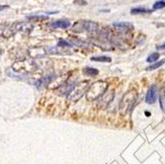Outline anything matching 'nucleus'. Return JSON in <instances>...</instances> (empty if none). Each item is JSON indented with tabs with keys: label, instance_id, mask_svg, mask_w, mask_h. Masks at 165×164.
I'll use <instances>...</instances> for the list:
<instances>
[{
	"label": "nucleus",
	"instance_id": "obj_11",
	"mask_svg": "<svg viewBox=\"0 0 165 164\" xmlns=\"http://www.w3.org/2000/svg\"><path fill=\"white\" fill-rule=\"evenodd\" d=\"M83 73L87 76H95L98 74V70L95 68H92V67H85L83 69Z\"/></svg>",
	"mask_w": 165,
	"mask_h": 164
},
{
	"label": "nucleus",
	"instance_id": "obj_7",
	"mask_svg": "<svg viewBox=\"0 0 165 164\" xmlns=\"http://www.w3.org/2000/svg\"><path fill=\"white\" fill-rule=\"evenodd\" d=\"M152 12H153V9H147V8H144V7H136V8H133L132 10H130V13H132L133 15L152 13Z\"/></svg>",
	"mask_w": 165,
	"mask_h": 164
},
{
	"label": "nucleus",
	"instance_id": "obj_1",
	"mask_svg": "<svg viewBox=\"0 0 165 164\" xmlns=\"http://www.w3.org/2000/svg\"><path fill=\"white\" fill-rule=\"evenodd\" d=\"M107 88H108V84L106 82H103V81L95 82L88 87L86 97L89 101L97 100L100 96L104 95L105 91L107 90Z\"/></svg>",
	"mask_w": 165,
	"mask_h": 164
},
{
	"label": "nucleus",
	"instance_id": "obj_13",
	"mask_svg": "<svg viewBox=\"0 0 165 164\" xmlns=\"http://www.w3.org/2000/svg\"><path fill=\"white\" fill-rule=\"evenodd\" d=\"M163 8H165V0H159V1H156L153 4V11Z\"/></svg>",
	"mask_w": 165,
	"mask_h": 164
},
{
	"label": "nucleus",
	"instance_id": "obj_5",
	"mask_svg": "<svg viewBox=\"0 0 165 164\" xmlns=\"http://www.w3.org/2000/svg\"><path fill=\"white\" fill-rule=\"evenodd\" d=\"M13 34H14V31L9 26H7L5 24L0 25V36L4 37V38H10V37L13 36Z\"/></svg>",
	"mask_w": 165,
	"mask_h": 164
},
{
	"label": "nucleus",
	"instance_id": "obj_18",
	"mask_svg": "<svg viewBox=\"0 0 165 164\" xmlns=\"http://www.w3.org/2000/svg\"><path fill=\"white\" fill-rule=\"evenodd\" d=\"M74 3H75V4H82V5H86V2H85V1H83V0H75V1H74Z\"/></svg>",
	"mask_w": 165,
	"mask_h": 164
},
{
	"label": "nucleus",
	"instance_id": "obj_17",
	"mask_svg": "<svg viewBox=\"0 0 165 164\" xmlns=\"http://www.w3.org/2000/svg\"><path fill=\"white\" fill-rule=\"evenodd\" d=\"M58 46H60V47H71V45L70 44H68L67 42H65V41H60V43H58Z\"/></svg>",
	"mask_w": 165,
	"mask_h": 164
},
{
	"label": "nucleus",
	"instance_id": "obj_19",
	"mask_svg": "<svg viewBox=\"0 0 165 164\" xmlns=\"http://www.w3.org/2000/svg\"><path fill=\"white\" fill-rule=\"evenodd\" d=\"M156 49H159V51H163V49H165V43L162 45H159V46H156Z\"/></svg>",
	"mask_w": 165,
	"mask_h": 164
},
{
	"label": "nucleus",
	"instance_id": "obj_14",
	"mask_svg": "<svg viewBox=\"0 0 165 164\" xmlns=\"http://www.w3.org/2000/svg\"><path fill=\"white\" fill-rule=\"evenodd\" d=\"M158 58H159V54L158 52H153L150 55H148V57L146 58V61L147 63H154V61L158 60Z\"/></svg>",
	"mask_w": 165,
	"mask_h": 164
},
{
	"label": "nucleus",
	"instance_id": "obj_4",
	"mask_svg": "<svg viewBox=\"0 0 165 164\" xmlns=\"http://www.w3.org/2000/svg\"><path fill=\"white\" fill-rule=\"evenodd\" d=\"M14 31L16 32H22V33H30L33 30V25L28 22H18L14 24L13 26Z\"/></svg>",
	"mask_w": 165,
	"mask_h": 164
},
{
	"label": "nucleus",
	"instance_id": "obj_2",
	"mask_svg": "<svg viewBox=\"0 0 165 164\" xmlns=\"http://www.w3.org/2000/svg\"><path fill=\"white\" fill-rule=\"evenodd\" d=\"M98 24L95 22H91V21H81V22H77L73 26L74 32H83V31H87V32H92L97 29Z\"/></svg>",
	"mask_w": 165,
	"mask_h": 164
},
{
	"label": "nucleus",
	"instance_id": "obj_6",
	"mask_svg": "<svg viewBox=\"0 0 165 164\" xmlns=\"http://www.w3.org/2000/svg\"><path fill=\"white\" fill-rule=\"evenodd\" d=\"M52 28H62V29H67L68 27H70V22L67 20H60V21H57V22L52 23Z\"/></svg>",
	"mask_w": 165,
	"mask_h": 164
},
{
	"label": "nucleus",
	"instance_id": "obj_9",
	"mask_svg": "<svg viewBox=\"0 0 165 164\" xmlns=\"http://www.w3.org/2000/svg\"><path fill=\"white\" fill-rule=\"evenodd\" d=\"M113 26L120 28V29H124V30H127V29L132 30L133 28V24L130 22H115L113 23Z\"/></svg>",
	"mask_w": 165,
	"mask_h": 164
},
{
	"label": "nucleus",
	"instance_id": "obj_15",
	"mask_svg": "<svg viewBox=\"0 0 165 164\" xmlns=\"http://www.w3.org/2000/svg\"><path fill=\"white\" fill-rule=\"evenodd\" d=\"M164 63H165L164 60H161L159 61H157V63H155L154 64H152V65L148 66L147 67V70H154V69H156V68H159L161 65H163Z\"/></svg>",
	"mask_w": 165,
	"mask_h": 164
},
{
	"label": "nucleus",
	"instance_id": "obj_20",
	"mask_svg": "<svg viewBox=\"0 0 165 164\" xmlns=\"http://www.w3.org/2000/svg\"><path fill=\"white\" fill-rule=\"evenodd\" d=\"M6 8H8V5H2V6H0V11L4 10V9H6Z\"/></svg>",
	"mask_w": 165,
	"mask_h": 164
},
{
	"label": "nucleus",
	"instance_id": "obj_10",
	"mask_svg": "<svg viewBox=\"0 0 165 164\" xmlns=\"http://www.w3.org/2000/svg\"><path fill=\"white\" fill-rule=\"evenodd\" d=\"M91 60L93 61H99V63H111L112 58L106 55H100V57H91Z\"/></svg>",
	"mask_w": 165,
	"mask_h": 164
},
{
	"label": "nucleus",
	"instance_id": "obj_12",
	"mask_svg": "<svg viewBox=\"0 0 165 164\" xmlns=\"http://www.w3.org/2000/svg\"><path fill=\"white\" fill-rule=\"evenodd\" d=\"M159 103H160V108L162 109V111H165V88H162L160 90Z\"/></svg>",
	"mask_w": 165,
	"mask_h": 164
},
{
	"label": "nucleus",
	"instance_id": "obj_8",
	"mask_svg": "<svg viewBox=\"0 0 165 164\" xmlns=\"http://www.w3.org/2000/svg\"><path fill=\"white\" fill-rule=\"evenodd\" d=\"M52 79H54V76H52V75H49V76L43 77V78H42L41 80H39V81L37 82V84H36L37 87H38V88H42L43 86L48 85Z\"/></svg>",
	"mask_w": 165,
	"mask_h": 164
},
{
	"label": "nucleus",
	"instance_id": "obj_3",
	"mask_svg": "<svg viewBox=\"0 0 165 164\" xmlns=\"http://www.w3.org/2000/svg\"><path fill=\"white\" fill-rule=\"evenodd\" d=\"M157 93H158V90H157V87L156 85L153 84L150 86V88L148 89V92L146 94V97H145V102L147 104H153L157 99Z\"/></svg>",
	"mask_w": 165,
	"mask_h": 164
},
{
	"label": "nucleus",
	"instance_id": "obj_16",
	"mask_svg": "<svg viewBox=\"0 0 165 164\" xmlns=\"http://www.w3.org/2000/svg\"><path fill=\"white\" fill-rule=\"evenodd\" d=\"M27 19L32 20V21H41V20H46L48 16H43V15H37V16H28Z\"/></svg>",
	"mask_w": 165,
	"mask_h": 164
}]
</instances>
